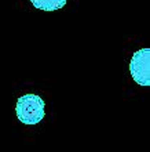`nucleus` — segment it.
<instances>
[{"label":"nucleus","mask_w":150,"mask_h":152,"mask_svg":"<svg viewBox=\"0 0 150 152\" xmlns=\"http://www.w3.org/2000/svg\"><path fill=\"white\" fill-rule=\"evenodd\" d=\"M44 101L37 94H25L20 97L15 105L17 118L24 124H36L44 118Z\"/></svg>","instance_id":"obj_1"},{"label":"nucleus","mask_w":150,"mask_h":152,"mask_svg":"<svg viewBox=\"0 0 150 152\" xmlns=\"http://www.w3.org/2000/svg\"><path fill=\"white\" fill-rule=\"evenodd\" d=\"M30 1L36 8H40L44 11H55L62 8L67 0H30Z\"/></svg>","instance_id":"obj_3"},{"label":"nucleus","mask_w":150,"mask_h":152,"mask_svg":"<svg viewBox=\"0 0 150 152\" xmlns=\"http://www.w3.org/2000/svg\"><path fill=\"white\" fill-rule=\"evenodd\" d=\"M130 72L138 84L150 86V48H142L132 56Z\"/></svg>","instance_id":"obj_2"}]
</instances>
